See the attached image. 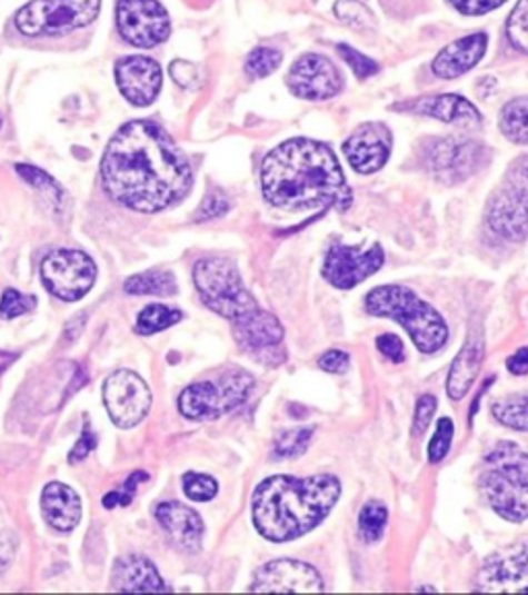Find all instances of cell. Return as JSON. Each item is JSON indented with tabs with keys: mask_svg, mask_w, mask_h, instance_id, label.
Masks as SVG:
<instances>
[{
	"mask_svg": "<svg viewBox=\"0 0 528 595\" xmlns=\"http://www.w3.org/2000/svg\"><path fill=\"white\" fill-rule=\"evenodd\" d=\"M101 182L116 204L156 214L185 199L192 187V170L158 122L132 120L106 149Z\"/></svg>",
	"mask_w": 528,
	"mask_h": 595,
	"instance_id": "obj_1",
	"label": "cell"
},
{
	"mask_svg": "<svg viewBox=\"0 0 528 595\" xmlns=\"http://www.w3.org/2000/svg\"><path fill=\"white\" fill-rule=\"evenodd\" d=\"M260 180L265 199L279 209L337 207L345 211L351 205V190L337 156L312 139H291L272 149L262 161Z\"/></svg>",
	"mask_w": 528,
	"mask_h": 595,
	"instance_id": "obj_2",
	"label": "cell"
},
{
	"mask_svg": "<svg viewBox=\"0 0 528 595\" xmlns=\"http://www.w3.org/2000/svg\"><path fill=\"white\" fill-rule=\"evenodd\" d=\"M341 496L335 476H272L252 496V522L269 542H289L312 532Z\"/></svg>",
	"mask_w": 528,
	"mask_h": 595,
	"instance_id": "obj_3",
	"label": "cell"
},
{
	"mask_svg": "<svg viewBox=\"0 0 528 595\" xmlns=\"http://www.w3.org/2000/svg\"><path fill=\"white\" fill-rule=\"evenodd\" d=\"M487 505L508 522L528 519V453L516 443L504 440L487 453L481 476Z\"/></svg>",
	"mask_w": 528,
	"mask_h": 595,
	"instance_id": "obj_4",
	"label": "cell"
},
{
	"mask_svg": "<svg viewBox=\"0 0 528 595\" xmlns=\"http://www.w3.org/2000/svg\"><path fill=\"white\" fill-rule=\"evenodd\" d=\"M366 310L373 317L400 323L424 354L442 349L448 341V327L442 315L405 286H380L366 298Z\"/></svg>",
	"mask_w": 528,
	"mask_h": 595,
	"instance_id": "obj_5",
	"label": "cell"
},
{
	"mask_svg": "<svg viewBox=\"0 0 528 595\" xmlns=\"http://www.w3.org/2000/svg\"><path fill=\"white\" fill-rule=\"evenodd\" d=\"M195 286L202 303L223 319L231 320V327L250 319L260 310L252 294L243 288L238 267L228 259L209 257L197 262Z\"/></svg>",
	"mask_w": 528,
	"mask_h": 595,
	"instance_id": "obj_6",
	"label": "cell"
},
{
	"mask_svg": "<svg viewBox=\"0 0 528 595\" xmlns=\"http://www.w3.org/2000/svg\"><path fill=\"white\" fill-rule=\"evenodd\" d=\"M252 387V375L236 368L215 380H202L186 387L178 399V407L188 420H215L242 406Z\"/></svg>",
	"mask_w": 528,
	"mask_h": 595,
	"instance_id": "obj_7",
	"label": "cell"
},
{
	"mask_svg": "<svg viewBox=\"0 0 528 595\" xmlns=\"http://www.w3.org/2000/svg\"><path fill=\"white\" fill-rule=\"evenodd\" d=\"M100 9L101 0H31L14 17V26L29 38L64 36L93 23Z\"/></svg>",
	"mask_w": 528,
	"mask_h": 595,
	"instance_id": "obj_8",
	"label": "cell"
},
{
	"mask_svg": "<svg viewBox=\"0 0 528 595\" xmlns=\"http://www.w3.org/2000/svg\"><path fill=\"white\" fill-rule=\"evenodd\" d=\"M421 156L429 175L444 185L465 182L489 161L487 147L467 137L429 139L424 143Z\"/></svg>",
	"mask_w": 528,
	"mask_h": 595,
	"instance_id": "obj_9",
	"label": "cell"
},
{
	"mask_svg": "<svg viewBox=\"0 0 528 595\" xmlns=\"http://www.w3.org/2000/svg\"><path fill=\"white\" fill-rule=\"evenodd\" d=\"M96 262L83 250L57 248L42 261L43 286L60 300L74 303L96 284Z\"/></svg>",
	"mask_w": 528,
	"mask_h": 595,
	"instance_id": "obj_10",
	"label": "cell"
},
{
	"mask_svg": "<svg viewBox=\"0 0 528 595\" xmlns=\"http://www.w3.org/2000/svg\"><path fill=\"white\" fill-rule=\"evenodd\" d=\"M116 23L124 42L153 48L170 38V16L159 0H118Z\"/></svg>",
	"mask_w": 528,
	"mask_h": 595,
	"instance_id": "obj_11",
	"label": "cell"
},
{
	"mask_svg": "<svg viewBox=\"0 0 528 595\" xmlns=\"http://www.w3.org/2000/svg\"><path fill=\"white\" fill-rule=\"evenodd\" d=\"M103 401L118 428H132L149 414L151 391L139 375L118 370L103 385Z\"/></svg>",
	"mask_w": 528,
	"mask_h": 595,
	"instance_id": "obj_12",
	"label": "cell"
},
{
	"mask_svg": "<svg viewBox=\"0 0 528 595\" xmlns=\"http://www.w3.org/2000/svg\"><path fill=\"white\" fill-rule=\"evenodd\" d=\"M382 265H385V250L380 245L370 248L335 245L325 259L322 276L330 286L339 290H351L376 271H380Z\"/></svg>",
	"mask_w": 528,
	"mask_h": 595,
	"instance_id": "obj_13",
	"label": "cell"
},
{
	"mask_svg": "<svg viewBox=\"0 0 528 595\" xmlns=\"http://www.w3.org/2000/svg\"><path fill=\"white\" fill-rule=\"evenodd\" d=\"M477 592H528V542L491 554L477 575Z\"/></svg>",
	"mask_w": 528,
	"mask_h": 595,
	"instance_id": "obj_14",
	"label": "cell"
},
{
	"mask_svg": "<svg viewBox=\"0 0 528 595\" xmlns=\"http://www.w3.org/2000/svg\"><path fill=\"white\" fill-rule=\"evenodd\" d=\"M287 86L301 100H329L343 89V75L320 54H303L287 73Z\"/></svg>",
	"mask_w": 528,
	"mask_h": 595,
	"instance_id": "obj_15",
	"label": "cell"
},
{
	"mask_svg": "<svg viewBox=\"0 0 528 595\" xmlns=\"http://www.w3.org/2000/svg\"><path fill=\"white\" fill-rule=\"evenodd\" d=\"M322 577L315 566L306 565L293 558L272 561L258 568L250 592L260 594H287V592H322Z\"/></svg>",
	"mask_w": 528,
	"mask_h": 595,
	"instance_id": "obj_16",
	"label": "cell"
},
{
	"mask_svg": "<svg viewBox=\"0 0 528 595\" xmlns=\"http://www.w3.org/2000/svg\"><path fill=\"white\" fill-rule=\"evenodd\" d=\"M392 135L382 122H366L345 141L343 153L361 175L378 172L390 158Z\"/></svg>",
	"mask_w": 528,
	"mask_h": 595,
	"instance_id": "obj_17",
	"label": "cell"
},
{
	"mask_svg": "<svg viewBox=\"0 0 528 595\" xmlns=\"http://www.w3.org/2000/svg\"><path fill=\"white\" fill-rule=\"evenodd\" d=\"M116 83L135 106L156 102L161 89V67L149 57H124L116 62Z\"/></svg>",
	"mask_w": 528,
	"mask_h": 595,
	"instance_id": "obj_18",
	"label": "cell"
},
{
	"mask_svg": "<svg viewBox=\"0 0 528 595\" xmlns=\"http://www.w3.org/2000/svg\"><path fill=\"white\" fill-rule=\"evenodd\" d=\"M487 224L506 240H525L528 236V199L506 182L487 204Z\"/></svg>",
	"mask_w": 528,
	"mask_h": 595,
	"instance_id": "obj_19",
	"label": "cell"
},
{
	"mask_svg": "<svg viewBox=\"0 0 528 595\" xmlns=\"http://www.w3.org/2000/svg\"><path fill=\"white\" fill-rule=\"evenodd\" d=\"M156 517L176 548L190 552V554L200 551L205 525L197 510L170 500V503L159 505Z\"/></svg>",
	"mask_w": 528,
	"mask_h": 595,
	"instance_id": "obj_20",
	"label": "cell"
},
{
	"mask_svg": "<svg viewBox=\"0 0 528 595\" xmlns=\"http://www.w3.org/2000/svg\"><path fill=\"white\" fill-rule=\"evenodd\" d=\"M392 110L411 112L421 117H431L442 122H457V125H477L481 117L471 102H467L462 96L444 93V96H429L411 102H400L392 106Z\"/></svg>",
	"mask_w": 528,
	"mask_h": 595,
	"instance_id": "obj_21",
	"label": "cell"
},
{
	"mask_svg": "<svg viewBox=\"0 0 528 595\" xmlns=\"http://www.w3.org/2000/svg\"><path fill=\"white\" fill-rule=\"evenodd\" d=\"M487 50L486 33H472L460 38L455 44H448L434 59V73L440 79H457L460 75L469 73L484 59Z\"/></svg>",
	"mask_w": 528,
	"mask_h": 595,
	"instance_id": "obj_22",
	"label": "cell"
},
{
	"mask_svg": "<svg viewBox=\"0 0 528 595\" xmlns=\"http://www.w3.org/2000/svg\"><path fill=\"white\" fill-rule=\"evenodd\" d=\"M42 510L54 529L71 532L81 522V498L69 486L52 482L43 488Z\"/></svg>",
	"mask_w": 528,
	"mask_h": 595,
	"instance_id": "obj_23",
	"label": "cell"
},
{
	"mask_svg": "<svg viewBox=\"0 0 528 595\" xmlns=\"http://www.w3.org/2000/svg\"><path fill=\"white\" fill-rule=\"evenodd\" d=\"M486 356V348H484V339L477 335L475 339H469L465 344V348L458 351L452 368L448 373V395L452 399H462L475 383V378L481 370V363Z\"/></svg>",
	"mask_w": 528,
	"mask_h": 595,
	"instance_id": "obj_24",
	"label": "cell"
},
{
	"mask_svg": "<svg viewBox=\"0 0 528 595\" xmlns=\"http://www.w3.org/2000/svg\"><path fill=\"white\" fill-rule=\"evenodd\" d=\"M118 592H168L170 587L159 577L158 568L139 556L118 561L114 568Z\"/></svg>",
	"mask_w": 528,
	"mask_h": 595,
	"instance_id": "obj_25",
	"label": "cell"
},
{
	"mask_svg": "<svg viewBox=\"0 0 528 595\" xmlns=\"http://www.w3.org/2000/svg\"><path fill=\"white\" fill-rule=\"evenodd\" d=\"M500 131L516 146H528V98H516L501 108Z\"/></svg>",
	"mask_w": 528,
	"mask_h": 595,
	"instance_id": "obj_26",
	"label": "cell"
},
{
	"mask_svg": "<svg viewBox=\"0 0 528 595\" xmlns=\"http://www.w3.org/2000/svg\"><path fill=\"white\" fill-rule=\"evenodd\" d=\"M124 290L135 296H172L176 294V279L170 271H147L130 277L124 284Z\"/></svg>",
	"mask_w": 528,
	"mask_h": 595,
	"instance_id": "obj_27",
	"label": "cell"
},
{
	"mask_svg": "<svg viewBox=\"0 0 528 595\" xmlns=\"http://www.w3.org/2000/svg\"><path fill=\"white\" fill-rule=\"evenodd\" d=\"M494 418L506 428L528 433V393L515 395L510 399H501L491 407Z\"/></svg>",
	"mask_w": 528,
	"mask_h": 595,
	"instance_id": "obj_28",
	"label": "cell"
},
{
	"mask_svg": "<svg viewBox=\"0 0 528 595\" xmlns=\"http://www.w3.org/2000/svg\"><path fill=\"white\" fill-rule=\"evenodd\" d=\"M386 523L388 508L378 500H370L359 513V536L363 537V542L373 544L385 536Z\"/></svg>",
	"mask_w": 528,
	"mask_h": 595,
	"instance_id": "obj_29",
	"label": "cell"
},
{
	"mask_svg": "<svg viewBox=\"0 0 528 595\" xmlns=\"http://www.w3.org/2000/svg\"><path fill=\"white\" fill-rule=\"evenodd\" d=\"M178 320H182L180 310H173L163 305L147 306L137 320V331L143 335L158 334L172 327Z\"/></svg>",
	"mask_w": 528,
	"mask_h": 595,
	"instance_id": "obj_30",
	"label": "cell"
},
{
	"mask_svg": "<svg viewBox=\"0 0 528 595\" xmlns=\"http://www.w3.org/2000/svg\"><path fill=\"white\" fill-rule=\"evenodd\" d=\"M312 435H315V428H293V430H286V433L277 436L272 455L277 459L298 457L303 450L308 449V443H310Z\"/></svg>",
	"mask_w": 528,
	"mask_h": 595,
	"instance_id": "obj_31",
	"label": "cell"
},
{
	"mask_svg": "<svg viewBox=\"0 0 528 595\" xmlns=\"http://www.w3.org/2000/svg\"><path fill=\"white\" fill-rule=\"evenodd\" d=\"M335 16L353 30L366 31L373 28V16H371L370 9L366 4H361L359 0H339L335 4Z\"/></svg>",
	"mask_w": 528,
	"mask_h": 595,
	"instance_id": "obj_32",
	"label": "cell"
},
{
	"mask_svg": "<svg viewBox=\"0 0 528 595\" xmlns=\"http://www.w3.org/2000/svg\"><path fill=\"white\" fill-rule=\"evenodd\" d=\"M283 60V54L275 48H257L248 54L246 59V73L250 79H262V77H269L279 69Z\"/></svg>",
	"mask_w": 528,
	"mask_h": 595,
	"instance_id": "obj_33",
	"label": "cell"
},
{
	"mask_svg": "<svg viewBox=\"0 0 528 595\" xmlns=\"http://www.w3.org/2000/svg\"><path fill=\"white\" fill-rule=\"evenodd\" d=\"M508 40L516 50L528 54V0H520L508 19Z\"/></svg>",
	"mask_w": 528,
	"mask_h": 595,
	"instance_id": "obj_34",
	"label": "cell"
},
{
	"mask_svg": "<svg viewBox=\"0 0 528 595\" xmlns=\"http://www.w3.org/2000/svg\"><path fill=\"white\" fill-rule=\"evenodd\" d=\"M182 486H185V493L188 498L197 500V503H207L211 500L219 486L211 476H205V474H186L182 479Z\"/></svg>",
	"mask_w": 528,
	"mask_h": 595,
	"instance_id": "obj_35",
	"label": "cell"
},
{
	"mask_svg": "<svg viewBox=\"0 0 528 595\" xmlns=\"http://www.w3.org/2000/svg\"><path fill=\"white\" fill-rule=\"evenodd\" d=\"M452 436H455V424L450 418H442L438 422V428L434 433V438L429 443V462L431 464H440L444 457L448 455L450 445H452Z\"/></svg>",
	"mask_w": 528,
	"mask_h": 595,
	"instance_id": "obj_36",
	"label": "cell"
},
{
	"mask_svg": "<svg viewBox=\"0 0 528 595\" xmlns=\"http://www.w3.org/2000/svg\"><path fill=\"white\" fill-rule=\"evenodd\" d=\"M36 308V300L31 296H26L21 291L7 290L0 298V317L2 319H14L21 317L29 310Z\"/></svg>",
	"mask_w": 528,
	"mask_h": 595,
	"instance_id": "obj_37",
	"label": "cell"
},
{
	"mask_svg": "<svg viewBox=\"0 0 528 595\" xmlns=\"http://www.w3.org/2000/svg\"><path fill=\"white\" fill-rule=\"evenodd\" d=\"M17 172L21 178H26L31 187H38V189L46 190L54 201H60L62 199V189L58 187L57 182L50 178V176L33 168V166H28V163H19L17 166Z\"/></svg>",
	"mask_w": 528,
	"mask_h": 595,
	"instance_id": "obj_38",
	"label": "cell"
},
{
	"mask_svg": "<svg viewBox=\"0 0 528 595\" xmlns=\"http://www.w3.org/2000/svg\"><path fill=\"white\" fill-rule=\"evenodd\" d=\"M339 52H341L345 62L353 69V73H356L359 79H368L371 75L378 73V65H376L373 60L368 59L366 54H361V52L353 50L351 46H339Z\"/></svg>",
	"mask_w": 528,
	"mask_h": 595,
	"instance_id": "obj_39",
	"label": "cell"
},
{
	"mask_svg": "<svg viewBox=\"0 0 528 595\" xmlns=\"http://www.w3.org/2000/svg\"><path fill=\"white\" fill-rule=\"evenodd\" d=\"M438 407V401L434 395H424L419 401H417V407H415V418H414V435H424L426 428L429 426V422L434 418V411Z\"/></svg>",
	"mask_w": 528,
	"mask_h": 595,
	"instance_id": "obj_40",
	"label": "cell"
},
{
	"mask_svg": "<svg viewBox=\"0 0 528 595\" xmlns=\"http://www.w3.org/2000/svg\"><path fill=\"white\" fill-rule=\"evenodd\" d=\"M170 75H172L173 81L182 88H195L199 83V69H197V65H192L188 60H173Z\"/></svg>",
	"mask_w": 528,
	"mask_h": 595,
	"instance_id": "obj_41",
	"label": "cell"
},
{
	"mask_svg": "<svg viewBox=\"0 0 528 595\" xmlns=\"http://www.w3.org/2000/svg\"><path fill=\"white\" fill-rule=\"evenodd\" d=\"M229 201L221 195V192H213L209 195L202 205H200L199 211H197V221H207V219L219 218L223 214H228Z\"/></svg>",
	"mask_w": 528,
	"mask_h": 595,
	"instance_id": "obj_42",
	"label": "cell"
},
{
	"mask_svg": "<svg viewBox=\"0 0 528 595\" xmlns=\"http://www.w3.org/2000/svg\"><path fill=\"white\" fill-rule=\"evenodd\" d=\"M145 474H135V476H130L129 479H127V484H124V488L120 490V493H110L106 498H103V505L108 508H114L120 507V505H129L130 500H132V494H135V488L141 484V482H145Z\"/></svg>",
	"mask_w": 528,
	"mask_h": 595,
	"instance_id": "obj_43",
	"label": "cell"
},
{
	"mask_svg": "<svg viewBox=\"0 0 528 595\" xmlns=\"http://www.w3.org/2000/svg\"><path fill=\"white\" fill-rule=\"evenodd\" d=\"M506 182L512 185L525 199H528V156H522L510 166Z\"/></svg>",
	"mask_w": 528,
	"mask_h": 595,
	"instance_id": "obj_44",
	"label": "cell"
},
{
	"mask_svg": "<svg viewBox=\"0 0 528 595\" xmlns=\"http://www.w3.org/2000/svg\"><path fill=\"white\" fill-rule=\"evenodd\" d=\"M450 2L465 16H486L489 11H496L506 0H450Z\"/></svg>",
	"mask_w": 528,
	"mask_h": 595,
	"instance_id": "obj_45",
	"label": "cell"
},
{
	"mask_svg": "<svg viewBox=\"0 0 528 595\" xmlns=\"http://www.w3.org/2000/svg\"><path fill=\"white\" fill-rule=\"evenodd\" d=\"M376 346L385 354L388 360H392L395 364H400L405 360V346H402V341H400V337H397V335H380L378 341H376Z\"/></svg>",
	"mask_w": 528,
	"mask_h": 595,
	"instance_id": "obj_46",
	"label": "cell"
},
{
	"mask_svg": "<svg viewBox=\"0 0 528 595\" xmlns=\"http://www.w3.org/2000/svg\"><path fill=\"white\" fill-rule=\"evenodd\" d=\"M318 366L322 370H327V373L339 375V373H345L349 368V356L345 354L343 349H330L318 360Z\"/></svg>",
	"mask_w": 528,
	"mask_h": 595,
	"instance_id": "obj_47",
	"label": "cell"
},
{
	"mask_svg": "<svg viewBox=\"0 0 528 595\" xmlns=\"http://www.w3.org/2000/svg\"><path fill=\"white\" fill-rule=\"evenodd\" d=\"M93 447H96V435L91 433V428H86V433L81 436V440L74 445L69 459H71L72 464H77L79 459H86L89 450L93 449Z\"/></svg>",
	"mask_w": 528,
	"mask_h": 595,
	"instance_id": "obj_48",
	"label": "cell"
},
{
	"mask_svg": "<svg viewBox=\"0 0 528 595\" xmlns=\"http://www.w3.org/2000/svg\"><path fill=\"white\" fill-rule=\"evenodd\" d=\"M508 370L516 375V377H525L528 375V348H520L516 351L515 356L508 358Z\"/></svg>",
	"mask_w": 528,
	"mask_h": 595,
	"instance_id": "obj_49",
	"label": "cell"
},
{
	"mask_svg": "<svg viewBox=\"0 0 528 595\" xmlns=\"http://www.w3.org/2000/svg\"><path fill=\"white\" fill-rule=\"evenodd\" d=\"M14 354H7V351H0V373L4 370V368H9V364L13 363Z\"/></svg>",
	"mask_w": 528,
	"mask_h": 595,
	"instance_id": "obj_50",
	"label": "cell"
},
{
	"mask_svg": "<svg viewBox=\"0 0 528 595\" xmlns=\"http://www.w3.org/2000/svg\"><path fill=\"white\" fill-rule=\"evenodd\" d=\"M0 127H2V120H0Z\"/></svg>",
	"mask_w": 528,
	"mask_h": 595,
	"instance_id": "obj_51",
	"label": "cell"
}]
</instances>
